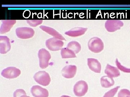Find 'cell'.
I'll list each match as a JSON object with an SVG mask.
<instances>
[{"mask_svg": "<svg viewBox=\"0 0 130 97\" xmlns=\"http://www.w3.org/2000/svg\"><path fill=\"white\" fill-rule=\"evenodd\" d=\"M88 47L89 49L94 53H100L104 49V43L100 38L94 37L89 41Z\"/></svg>", "mask_w": 130, "mask_h": 97, "instance_id": "6da1fadb", "label": "cell"}, {"mask_svg": "<svg viewBox=\"0 0 130 97\" xmlns=\"http://www.w3.org/2000/svg\"><path fill=\"white\" fill-rule=\"evenodd\" d=\"M38 57L40 68L45 69L48 67L49 62L51 58V55L49 52L45 48H41L38 52Z\"/></svg>", "mask_w": 130, "mask_h": 97, "instance_id": "7a4b0ae2", "label": "cell"}, {"mask_svg": "<svg viewBox=\"0 0 130 97\" xmlns=\"http://www.w3.org/2000/svg\"><path fill=\"white\" fill-rule=\"evenodd\" d=\"M34 79L38 84L44 86H48L51 81L49 75L44 71L37 72L34 75Z\"/></svg>", "mask_w": 130, "mask_h": 97, "instance_id": "3957f363", "label": "cell"}, {"mask_svg": "<svg viewBox=\"0 0 130 97\" xmlns=\"http://www.w3.org/2000/svg\"><path fill=\"white\" fill-rule=\"evenodd\" d=\"M16 33L17 37L22 39H30L35 35V31L32 28L28 27H21L17 28Z\"/></svg>", "mask_w": 130, "mask_h": 97, "instance_id": "277c9868", "label": "cell"}, {"mask_svg": "<svg viewBox=\"0 0 130 97\" xmlns=\"http://www.w3.org/2000/svg\"><path fill=\"white\" fill-rule=\"evenodd\" d=\"M88 86L86 82L83 80L78 81L75 84L73 91L77 96H83L88 92Z\"/></svg>", "mask_w": 130, "mask_h": 97, "instance_id": "5b68a950", "label": "cell"}, {"mask_svg": "<svg viewBox=\"0 0 130 97\" xmlns=\"http://www.w3.org/2000/svg\"><path fill=\"white\" fill-rule=\"evenodd\" d=\"M45 44L49 50L52 51H57L62 49L64 43L61 40L53 37L47 40Z\"/></svg>", "mask_w": 130, "mask_h": 97, "instance_id": "8992f818", "label": "cell"}, {"mask_svg": "<svg viewBox=\"0 0 130 97\" xmlns=\"http://www.w3.org/2000/svg\"><path fill=\"white\" fill-rule=\"evenodd\" d=\"M124 24L121 20L109 19L107 20L105 23V28L108 32H113L120 30Z\"/></svg>", "mask_w": 130, "mask_h": 97, "instance_id": "52a82bcc", "label": "cell"}, {"mask_svg": "<svg viewBox=\"0 0 130 97\" xmlns=\"http://www.w3.org/2000/svg\"><path fill=\"white\" fill-rule=\"evenodd\" d=\"M21 70L15 67H10L3 70L2 76L8 79H13L17 78L21 74Z\"/></svg>", "mask_w": 130, "mask_h": 97, "instance_id": "ba28073f", "label": "cell"}, {"mask_svg": "<svg viewBox=\"0 0 130 97\" xmlns=\"http://www.w3.org/2000/svg\"><path fill=\"white\" fill-rule=\"evenodd\" d=\"M77 70V67L76 65H67L63 68L61 70V73L64 78L72 79L75 76Z\"/></svg>", "mask_w": 130, "mask_h": 97, "instance_id": "9c48e42d", "label": "cell"}, {"mask_svg": "<svg viewBox=\"0 0 130 97\" xmlns=\"http://www.w3.org/2000/svg\"><path fill=\"white\" fill-rule=\"evenodd\" d=\"M11 48L10 39L7 36H0V53L5 54Z\"/></svg>", "mask_w": 130, "mask_h": 97, "instance_id": "30bf717a", "label": "cell"}, {"mask_svg": "<svg viewBox=\"0 0 130 97\" xmlns=\"http://www.w3.org/2000/svg\"><path fill=\"white\" fill-rule=\"evenodd\" d=\"M31 92L35 97H48V91L40 86L36 85L32 87L31 89Z\"/></svg>", "mask_w": 130, "mask_h": 97, "instance_id": "8fae6325", "label": "cell"}, {"mask_svg": "<svg viewBox=\"0 0 130 97\" xmlns=\"http://www.w3.org/2000/svg\"><path fill=\"white\" fill-rule=\"evenodd\" d=\"M88 65L90 69L93 72L98 74L101 73L102 69L101 64L97 59L92 58H88Z\"/></svg>", "mask_w": 130, "mask_h": 97, "instance_id": "7c38bea8", "label": "cell"}, {"mask_svg": "<svg viewBox=\"0 0 130 97\" xmlns=\"http://www.w3.org/2000/svg\"><path fill=\"white\" fill-rule=\"evenodd\" d=\"M40 28L42 30L44 31L48 34L51 35L54 37L58 39L61 40L66 41V39L61 34L53 28L44 26H41Z\"/></svg>", "mask_w": 130, "mask_h": 97, "instance_id": "4fadbf2b", "label": "cell"}, {"mask_svg": "<svg viewBox=\"0 0 130 97\" xmlns=\"http://www.w3.org/2000/svg\"><path fill=\"white\" fill-rule=\"evenodd\" d=\"M88 30V28L77 27L73 28L71 30L65 33V35L70 37H77L81 36L85 34Z\"/></svg>", "mask_w": 130, "mask_h": 97, "instance_id": "5bb4252c", "label": "cell"}, {"mask_svg": "<svg viewBox=\"0 0 130 97\" xmlns=\"http://www.w3.org/2000/svg\"><path fill=\"white\" fill-rule=\"evenodd\" d=\"M0 28V33L4 34L9 32L16 23V20H3Z\"/></svg>", "mask_w": 130, "mask_h": 97, "instance_id": "9a60e30c", "label": "cell"}, {"mask_svg": "<svg viewBox=\"0 0 130 97\" xmlns=\"http://www.w3.org/2000/svg\"><path fill=\"white\" fill-rule=\"evenodd\" d=\"M105 72L108 76L112 78L118 77L120 75V72L118 68L109 64L107 65Z\"/></svg>", "mask_w": 130, "mask_h": 97, "instance_id": "2e32d148", "label": "cell"}, {"mask_svg": "<svg viewBox=\"0 0 130 97\" xmlns=\"http://www.w3.org/2000/svg\"><path fill=\"white\" fill-rule=\"evenodd\" d=\"M101 83L102 87L108 88L114 85L115 81L113 78L107 76L102 77L101 79Z\"/></svg>", "mask_w": 130, "mask_h": 97, "instance_id": "e0dca14e", "label": "cell"}, {"mask_svg": "<svg viewBox=\"0 0 130 97\" xmlns=\"http://www.w3.org/2000/svg\"><path fill=\"white\" fill-rule=\"evenodd\" d=\"M61 55L63 59L72 58H76V54L67 47L62 48L61 51Z\"/></svg>", "mask_w": 130, "mask_h": 97, "instance_id": "ac0fdd59", "label": "cell"}, {"mask_svg": "<svg viewBox=\"0 0 130 97\" xmlns=\"http://www.w3.org/2000/svg\"><path fill=\"white\" fill-rule=\"evenodd\" d=\"M67 47L73 51L76 54L79 53L81 49V45L76 41L70 42L68 44Z\"/></svg>", "mask_w": 130, "mask_h": 97, "instance_id": "d6986e66", "label": "cell"}, {"mask_svg": "<svg viewBox=\"0 0 130 97\" xmlns=\"http://www.w3.org/2000/svg\"><path fill=\"white\" fill-rule=\"evenodd\" d=\"M120 88V86H117L115 88L111 89L106 93L103 97H113L117 92L119 88Z\"/></svg>", "mask_w": 130, "mask_h": 97, "instance_id": "ffe728a7", "label": "cell"}, {"mask_svg": "<svg viewBox=\"0 0 130 97\" xmlns=\"http://www.w3.org/2000/svg\"><path fill=\"white\" fill-rule=\"evenodd\" d=\"M116 64L118 68L122 72H125V73H130V69L122 65L119 62L118 59H116Z\"/></svg>", "mask_w": 130, "mask_h": 97, "instance_id": "44dd1931", "label": "cell"}, {"mask_svg": "<svg viewBox=\"0 0 130 97\" xmlns=\"http://www.w3.org/2000/svg\"><path fill=\"white\" fill-rule=\"evenodd\" d=\"M43 21L42 20H28L27 22L30 26L35 27L41 24Z\"/></svg>", "mask_w": 130, "mask_h": 97, "instance_id": "7402d4cb", "label": "cell"}, {"mask_svg": "<svg viewBox=\"0 0 130 97\" xmlns=\"http://www.w3.org/2000/svg\"><path fill=\"white\" fill-rule=\"evenodd\" d=\"M118 97H130V91L126 89H122L119 92Z\"/></svg>", "mask_w": 130, "mask_h": 97, "instance_id": "603a6c76", "label": "cell"}, {"mask_svg": "<svg viewBox=\"0 0 130 97\" xmlns=\"http://www.w3.org/2000/svg\"><path fill=\"white\" fill-rule=\"evenodd\" d=\"M23 95H26V93L25 90L22 89H18L13 93V97H21Z\"/></svg>", "mask_w": 130, "mask_h": 97, "instance_id": "cb8c5ba5", "label": "cell"}, {"mask_svg": "<svg viewBox=\"0 0 130 97\" xmlns=\"http://www.w3.org/2000/svg\"><path fill=\"white\" fill-rule=\"evenodd\" d=\"M71 97L70 96H66V95H63V96H61V97Z\"/></svg>", "mask_w": 130, "mask_h": 97, "instance_id": "d4e9b609", "label": "cell"}, {"mask_svg": "<svg viewBox=\"0 0 130 97\" xmlns=\"http://www.w3.org/2000/svg\"><path fill=\"white\" fill-rule=\"evenodd\" d=\"M21 97H30L29 96H26V95H23V96H21Z\"/></svg>", "mask_w": 130, "mask_h": 97, "instance_id": "484cf974", "label": "cell"}]
</instances>
